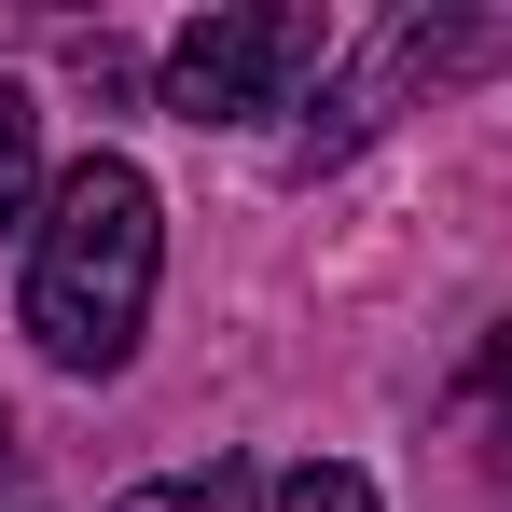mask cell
Masks as SVG:
<instances>
[{"mask_svg": "<svg viewBox=\"0 0 512 512\" xmlns=\"http://www.w3.org/2000/svg\"><path fill=\"white\" fill-rule=\"evenodd\" d=\"M485 402L512 416V333H485Z\"/></svg>", "mask_w": 512, "mask_h": 512, "instance_id": "obj_9", "label": "cell"}, {"mask_svg": "<svg viewBox=\"0 0 512 512\" xmlns=\"http://www.w3.org/2000/svg\"><path fill=\"white\" fill-rule=\"evenodd\" d=\"M512 56V14H402L388 42H374V70L360 84L402 97V84H471V70H499Z\"/></svg>", "mask_w": 512, "mask_h": 512, "instance_id": "obj_3", "label": "cell"}, {"mask_svg": "<svg viewBox=\"0 0 512 512\" xmlns=\"http://www.w3.org/2000/svg\"><path fill=\"white\" fill-rule=\"evenodd\" d=\"M111 512H263V485L236 457H208V471H167V485H125Z\"/></svg>", "mask_w": 512, "mask_h": 512, "instance_id": "obj_4", "label": "cell"}, {"mask_svg": "<svg viewBox=\"0 0 512 512\" xmlns=\"http://www.w3.org/2000/svg\"><path fill=\"white\" fill-rule=\"evenodd\" d=\"M70 70H84V97H139V56H125L111 28H84V42H70Z\"/></svg>", "mask_w": 512, "mask_h": 512, "instance_id": "obj_7", "label": "cell"}, {"mask_svg": "<svg viewBox=\"0 0 512 512\" xmlns=\"http://www.w3.org/2000/svg\"><path fill=\"white\" fill-rule=\"evenodd\" d=\"M319 14L305 0H236V14H194L167 42V111L180 125H250V111H277L291 97V70H319Z\"/></svg>", "mask_w": 512, "mask_h": 512, "instance_id": "obj_2", "label": "cell"}, {"mask_svg": "<svg viewBox=\"0 0 512 512\" xmlns=\"http://www.w3.org/2000/svg\"><path fill=\"white\" fill-rule=\"evenodd\" d=\"M0 512H56V499H42V471H28V443H14V416H0Z\"/></svg>", "mask_w": 512, "mask_h": 512, "instance_id": "obj_8", "label": "cell"}, {"mask_svg": "<svg viewBox=\"0 0 512 512\" xmlns=\"http://www.w3.org/2000/svg\"><path fill=\"white\" fill-rule=\"evenodd\" d=\"M28 208H56L42 194V111L0 84V222H28Z\"/></svg>", "mask_w": 512, "mask_h": 512, "instance_id": "obj_5", "label": "cell"}, {"mask_svg": "<svg viewBox=\"0 0 512 512\" xmlns=\"http://www.w3.org/2000/svg\"><path fill=\"white\" fill-rule=\"evenodd\" d=\"M263 512H374V485L346 471V457H305V471H277V499Z\"/></svg>", "mask_w": 512, "mask_h": 512, "instance_id": "obj_6", "label": "cell"}, {"mask_svg": "<svg viewBox=\"0 0 512 512\" xmlns=\"http://www.w3.org/2000/svg\"><path fill=\"white\" fill-rule=\"evenodd\" d=\"M153 263H167V208L125 153H84L56 180V208L28 222V346L56 374H125V346L153 319Z\"/></svg>", "mask_w": 512, "mask_h": 512, "instance_id": "obj_1", "label": "cell"}]
</instances>
